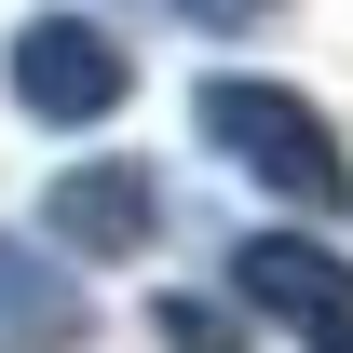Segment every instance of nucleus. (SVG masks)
Listing matches in <instances>:
<instances>
[{"label": "nucleus", "mask_w": 353, "mask_h": 353, "mask_svg": "<svg viewBox=\"0 0 353 353\" xmlns=\"http://www.w3.org/2000/svg\"><path fill=\"white\" fill-rule=\"evenodd\" d=\"M163 14H190V28H272L285 0H163Z\"/></svg>", "instance_id": "obj_7"}, {"label": "nucleus", "mask_w": 353, "mask_h": 353, "mask_svg": "<svg viewBox=\"0 0 353 353\" xmlns=\"http://www.w3.org/2000/svg\"><path fill=\"white\" fill-rule=\"evenodd\" d=\"M231 299L259 326H285L299 353H353V259L326 231H245L231 245Z\"/></svg>", "instance_id": "obj_3"}, {"label": "nucleus", "mask_w": 353, "mask_h": 353, "mask_svg": "<svg viewBox=\"0 0 353 353\" xmlns=\"http://www.w3.org/2000/svg\"><path fill=\"white\" fill-rule=\"evenodd\" d=\"M82 340H95L82 272L54 245H28V231H0V353H82Z\"/></svg>", "instance_id": "obj_5"}, {"label": "nucleus", "mask_w": 353, "mask_h": 353, "mask_svg": "<svg viewBox=\"0 0 353 353\" xmlns=\"http://www.w3.org/2000/svg\"><path fill=\"white\" fill-rule=\"evenodd\" d=\"M190 123H204V150H218L245 190H272V204H299V218H340L353 204V150H340V123H326L299 82L218 68V82L190 95Z\"/></svg>", "instance_id": "obj_1"}, {"label": "nucleus", "mask_w": 353, "mask_h": 353, "mask_svg": "<svg viewBox=\"0 0 353 353\" xmlns=\"http://www.w3.org/2000/svg\"><path fill=\"white\" fill-rule=\"evenodd\" d=\"M41 245L68 272H95V259H150L163 245V176L150 163H68L41 190Z\"/></svg>", "instance_id": "obj_4"}, {"label": "nucleus", "mask_w": 353, "mask_h": 353, "mask_svg": "<svg viewBox=\"0 0 353 353\" xmlns=\"http://www.w3.org/2000/svg\"><path fill=\"white\" fill-rule=\"evenodd\" d=\"M0 82H14V109L28 123H54V136H82V123H109L136 95V54L95 28V14H28L14 28V54H0Z\"/></svg>", "instance_id": "obj_2"}, {"label": "nucleus", "mask_w": 353, "mask_h": 353, "mask_svg": "<svg viewBox=\"0 0 353 353\" xmlns=\"http://www.w3.org/2000/svg\"><path fill=\"white\" fill-rule=\"evenodd\" d=\"M150 340L163 353H245V326H231L218 299H150Z\"/></svg>", "instance_id": "obj_6"}]
</instances>
